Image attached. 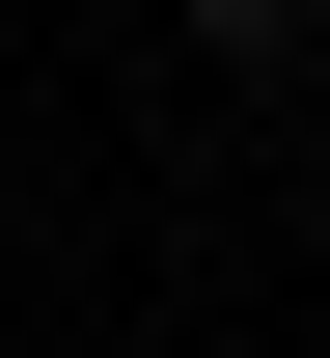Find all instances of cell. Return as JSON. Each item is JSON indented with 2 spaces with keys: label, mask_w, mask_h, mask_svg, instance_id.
Listing matches in <instances>:
<instances>
[{
  "label": "cell",
  "mask_w": 330,
  "mask_h": 358,
  "mask_svg": "<svg viewBox=\"0 0 330 358\" xmlns=\"http://www.w3.org/2000/svg\"><path fill=\"white\" fill-rule=\"evenodd\" d=\"M193 28H220V55H303V28H330V0H193Z\"/></svg>",
  "instance_id": "cell-1"
}]
</instances>
